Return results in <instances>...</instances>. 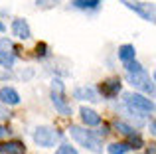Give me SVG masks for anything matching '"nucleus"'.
<instances>
[{
    "instance_id": "f257e3e1",
    "label": "nucleus",
    "mask_w": 156,
    "mask_h": 154,
    "mask_svg": "<svg viewBox=\"0 0 156 154\" xmlns=\"http://www.w3.org/2000/svg\"><path fill=\"white\" fill-rule=\"evenodd\" d=\"M69 135H71L73 138H75L77 142L81 144V146L87 148V150L103 152V146H101L99 138H97V136L93 135L91 131H85V128H81V127H71V128H69Z\"/></svg>"
},
{
    "instance_id": "f03ea898",
    "label": "nucleus",
    "mask_w": 156,
    "mask_h": 154,
    "mask_svg": "<svg viewBox=\"0 0 156 154\" xmlns=\"http://www.w3.org/2000/svg\"><path fill=\"white\" fill-rule=\"evenodd\" d=\"M34 140H36V144L42 146V148H51L53 144L59 140V132L50 128V127H40V128H36V132H34Z\"/></svg>"
},
{
    "instance_id": "7ed1b4c3",
    "label": "nucleus",
    "mask_w": 156,
    "mask_h": 154,
    "mask_svg": "<svg viewBox=\"0 0 156 154\" xmlns=\"http://www.w3.org/2000/svg\"><path fill=\"white\" fill-rule=\"evenodd\" d=\"M125 101H126V105H129L130 109H134V111H140V113H152L154 111V103L150 99H146V97H142V95L126 93Z\"/></svg>"
},
{
    "instance_id": "20e7f679",
    "label": "nucleus",
    "mask_w": 156,
    "mask_h": 154,
    "mask_svg": "<svg viewBox=\"0 0 156 154\" xmlns=\"http://www.w3.org/2000/svg\"><path fill=\"white\" fill-rule=\"evenodd\" d=\"M129 81H130L133 87L144 89L146 93L154 95V83L150 81V77H148V73H146L144 69H142V71H134V73H129Z\"/></svg>"
},
{
    "instance_id": "39448f33",
    "label": "nucleus",
    "mask_w": 156,
    "mask_h": 154,
    "mask_svg": "<svg viewBox=\"0 0 156 154\" xmlns=\"http://www.w3.org/2000/svg\"><path fill=\"white\" fill-rule=\"evenodd\" d=\"M121 2L125 4L126 8H130V10H136L144 20L154 22V10H152V6H150V4H140L138 0H121Z\"/></svg>"
},
{
    "instance_id": "423d86ee",
    "label": "nucleus",
    "mask_w": 156,
    "mask_h": 154,
    "mask_svg": "<svg viewBox=\"0 0 156 154\" xmlns=\"http://www.w3.org/2000/svg\"><path fill=\"white\" fill-rule=\"evenodd\" d=\"M12 32H14V36H16V38H20V40H28L32 36L28 22H26V20H22V18H18V20L12 22Z\"/></svg>"
},
{
    "instance_id": "0eeeda50",
    "label": "nucleus",
    "mask_w": 156,
    "mask_h": 154,
    "mask_svg": "<svg viewBox=\"0 0 156 154\" xmlns=\"http://www.w3.org/2000/svg\"><path fill=\"white\" fill-rule=\"evenodd\" d=\"M73 95H75V99H81V101H91V103H97V93L93 87H77L75 91H73Z\"/></svg>"
},
{
    "instance_id": "6e6552de",
    "label": "nucleus",
    "mask_w": 156,
    "mask_h": 154,
    "mask_svg": "<svg viewBox=\"0 0 156 154\" xmlns=\"http://www.w3.org/2000/svg\"><path fill=\"white\" fill-rule=\"evenodd\" d=\"M81 121H83L87 127H97V124L101 123V117L97 115L93 109H87V107H83L81 109Z\"/></svg>"
},
{
    "instance_id": "1a4fd4ad",
    "label": "nucleus",
    "mask_w": 156,
    "mask_h": 154,
    "mask_svg": "<svg viewBox=\"0 0 156 154\" xmlns=\"http://www.w3.org/2000/svg\"><path fill=\"white\" fill-rule=\"evenodd\" d=\"M0 101L6 103V105H18L20 103V95L12 87H4V89H0Z\"/></svg>"
},
{
    "instance_id": "9d476101",
    "label": "nucleus",
    "mask_w": 156,
    "mask_h": 154,
    "mask_svg": "<svg viewBox=\"0 0 156 154\" xmlns=\"http://www.w3.org/2000/svg\"><path fill=\"white\" fill-rule=\"evenodd\" d=\"M119 91H121V81L119 79H109L101 85V93H103L105 97H115Z\"/></svg>"
},
{
    "instance_id": "9b49d317",
    "label": "nucleus",
    "mask_w": 156,
    "mask_h": 154,
    "mask_svg": "<svg viewBox=\"0 0 156 154\" xmlns=\"http://www.w3.org/2000/svg\"><path fill=\"white\" fill-rule=\"evenodd\" d=\"M51 103L55 105V109L61 113V115H65V117H67V115H71V107H69V105L63 101L61 93H57V91H53V93H51Z\"/></svg>"
},
{
    "instance_id": "f8f14e48",
    "label": "nucleus",
    "mask_w": 156,
    "mask_h": 154,
    "mask_svg": "<svg viewBox=\"0 0 156 154\" xmlns=\"http://www.w3.org/2000/svg\"><path fill=\"white\" fill-rule=\"evenodd\" d=\"M0 152H2V154H24V152H26V148H24L22 142L12 140V142L2 144V146H0Z\"/></svg>"
},
{
    "instance_id": "ddd939ff",
    "label": "nucleus",
    "mask_w": 156,
    "mask_h": 154,
    "mask_svg": "<svg viewBox=\"0 0 156 154\" xmlns=\"http://www.w3.org/2000/svg\"><path fill=\"white\" fill-rule=\"evenodd\" d=\"M101 4V0H73V6L81 10H93Z\"/></svg>"
},
{
    "instance_id": "4468645a",
    "label": "nucleus",
    "mask_w": 156,
    "mask_h": 154,
    "mask_svg": "<svg viewBox=\"0 0 156 154\" xmlns=\"http://www.w3.org/2000/svg\"><path fill=\"white\" fill-rule=\"evenodd\" d=\"M119 58L122 59V61H130V59H134V47L133 46H122L121 50H119Z\"/></svg>"
},
{
    "instance_id": "2eb2a0df",
    "label": "nucleus",
    "mask_w": 156,
    "mask_h": 154,
    "mask_svg": "<svg viewBox=\"0 0 156 154\" xmlns=\"http://www.w3.org/2000/svg\"><path fill=\"white\" fill-rule=\"evenodd\" d=\"M107 150H109V154H125V152L130 150V146L126 142H115V144H111Z\"/></svg>"
},
{
    "instance_id": "dca6fc26",
    "label": "nucleus",
    "mask_w": 156,
    "mask_h": 154,
    "mask_svg": "<svg viewBox=\"0 0 156 154\" xmlns=\"http://www.w3.org/2000/svg\"><path fill=\"white\" fill-rule=\"evenodd\" d=\"M115 128H117L119 132H122V135H126V136H130V135H134V128L133 127H129L126 123H121V121H117V124H115Z\"/></svg>"
},
{
    "instance_id": "f3484780",
    "label": "nucleus",
    "mask_w": 156,
    "mask_h": 154,
    "mask_svg": "<svg viewBox=\"0 0 156 154\" xmlns=\"http://www.w3.org/2000/svg\"><path fill=\"white\" fill-rule=\"evenodd\" d=\"M12 63H14V55H12L10 51H0V65L10 67Z\"/></svg>"
},
{
    "instance_id": "a211bd4d",
    "label": "nucleus",
    "mask_w": 156,
    "mask_h": 154,
    "mask_svg": "<svg viewBox=\"0 0 156 154\" xmlns=\"http://www.w3.org/2000/svg\"><path fill=\"white\" fill-rule=\"evenodd\" d=\"M126 71L129 73H134V71H142V65L138 61H134V59H130V61H126Z\"/></svg>"
},
{
    "instance_id": "6ab92c4d",
    "label": "nucleus",
    "mask_w": 156,
    "mask_h": 154,
    "mask_svg": "<svg viewBox=\"0 0 156 154\" xmlns=\"http://www.w3.org/2000/svg\"><path fill=\"white\" fill-rule=\"evenodd\" d=\"M59 0H36V6L38 8H53Z\"/></svg>"
},
{
    "instance_id": "aec40b11",
    "label": "nucleus",
    "mask_w": 156,
    "mask_h": 154,
    "mask_svg": "<svg viewBox=\"0 0 156 154\" xmlns=\"http://www.w3.org/2000/svg\"><path fill=\"white\" fill-rule=\"evenodd\" d=\"M55 154H77V150L71 146V144H61V146L57 148Z\"/></svg>"
},
{
    "instance_id": "412c9836",
    "label": "nucleus",
    "mask_w": 156,
    "mask_h": 154,
    "mask_svg": "<svg viewBox=\"0 0 156 154\" xmlns=\"http://www.w3.org/2000/svg\"><path fill=\"white\" fill-rule=\"evenodd\" d=\"M10 50H14L12 42L8 38H0V51H10Z\"/></svg>"
},
{
    "instance_id": "4be33fe9",
    "label": "nucleus",
    "mask_w": 156,
    "mask_h": 154,
    "mask_svg": "<svg viewBox=\"0 0 156 154\" xmlns=\"http://www.w3.org/2000/svg\"><path fill=\"white\" fill-rule=\"evenodd\" d=\"M130 148H140L142 146V140H140V136H136V132L134 135H130V144H129Z\"/></svg>"
},
{
    "instance_id": "5701e85b",
    "label": "nucleus",
    "mask_w": 156,
    "mask_h": 154,
    "mask_svg": "<svg viewBox=\"0 0 156 154\" xmlns=\"http://www.w3.org/2000/svg\"><path fill=\"white\" fill-rule=\"evenodd\" d=\"M48 46H46V44H38V47H36V51H38V55H46L48 54Z\"/></svg>"
},
{
    "instance_id": "b1692460",
    "label": "nucleus",
    "mask_w": 156,
    "mask_h": 154,
    "mask_svg": "<svg viewBox=\"0 0 156 154\" xmlns=\"http://www.w3.org/2000/svg\"><path fill=\"white\" fill-rule=\"evenodd\" d=\"M8 135V128H4V127H0V138H4V136Z\"/></svg>"
},
{
    "instance_id": "393cba45",
    "label": "nucleus",
    "mask_w": 156,
    "mask_h": 154,
    "mask_svg": "<svg viewBox=\"0 0 156 154\" xmlns=\"http://www.w3.org/2000/svg\"><path fill=\"white\" fill-rule=\"evenodd\" d=\"M0 32H4V24L2 22H0Z\"/></svg>"
},
{
    "instance_id": "a878e982",
    "label": "nucleus",
    "mask_w": 156,
    "mask_h": 154,
    "mask_svg": "<svg viewBox=\"0 0 156 154\" xmlns=\"http://www.w3.org/2000/svg\"><path fill=\"white\" fill-rule=\"evenodd\" d=\"M0 154H2V152H0Z\"/></svg>"
}]
</instances>
